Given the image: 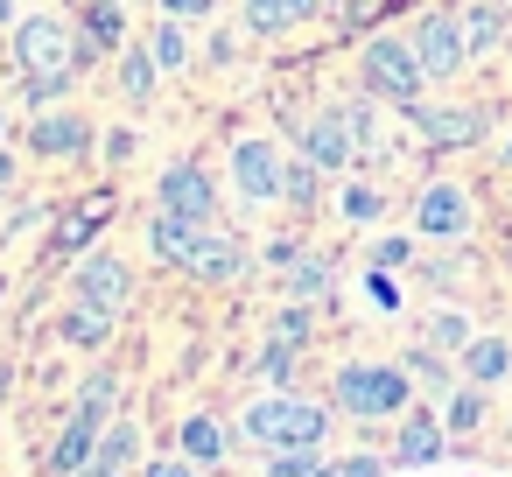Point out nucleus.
I'll return each instance as SVG.
<instances>
[{"label": "nucleus", "mask_w": 512, "mask_h": 477, "mask_svg": "<svg viewBox=\"0 0 512 477\" xmlns=\"http://www.w3.org/2000/svg\"><path fill=\"white\" fill-rule=\"evenodd\" d=\"M246 442H260V449H316L323 442V407H309V400H295V393H267V400H253L246 407Z\"/></svg>", "instance_id": "1"}, {"label": "nucleus", "mask_w": 512, "mask_h": 477, "mask_svg": "<svg viewBox=\"0 0 512 477\" xmlns=\"http://www.w3.org/2000/svg\"><path fill=\"white\" fill-rule=\"evenodd\" d=\"M337 407L351 421H400L407 414V365H344Z\"/></svg>", "instance_id": "2"}, {"label": "nucleus", "mask_w": 512, "mask_h": 477, "mask_svg": "<svg viewBox=\"0 0 512 477\" xmlns=\"http://www.w3.org/2000/svg\"><path fill=\"white\" fill-rule=\"evenodd\" d=\"M78 57H85V50L71 43V22H64V15H22V22H15V64H22L29 78H71Z\"/></svg>", "instance_id": "3"}, {"label": "nucleus", "mask_w": 512, "mask_h": 477, "mask_svg": "<svg viewBox=\"0 0 512 477\" xmlns=\"http://www.w3.org/2000/svg\"><path fill=\"white\" fill-rule=\"evenodd\" d=\"M421 85H428V71H421V57L407 50V43H393V36H372L365 43V92L372 99H386V106H421Z\"/></svg>", "instance_id": "4"}, {"label": "nucleus", "mask_w": 512, "mask_h": 477, "mask_svg": "<svg viewBox=\"0 0 512 477\" xmlns=\"http://www.w3.org/2000/svg\"><path fill=\"white\" fill-rule=\"evenodd\" d=\"M281 176H288V162H281V148H274V141L246 134V141L232 148V183H239V197H246V204H274V197H281Z\"/></svg>", "instance_id": "5"}, {"label": "nucleus", "mask_w": 512, "mask_h": 477, "mask_svg": "<svg viewBox=\"0 0 512 477\" xmlns=\"http://www.w3.org/2000/svg\"><path fill=\"white\" fill-rule=\"evenodd\" d=\"M71 295H78L85 309H106V316H120V309L134 302V274H127V260H113V253H92V260H78V274H71Z\"/></svg>", "instance_id": "6"}, {"label": "nucleus", "mask_w": 512, "mask_h": 477, "mask_svg": "<svg viewBox=\"0 0 512 477\" xmlns=\"http://www.w3.org/2000/svg\"><path fill=\"white\" fill-rule=\"evenodd\" d=\"M162 211L211 225V218H218V190H211V176H204L197 162H176V169H162Z\"/></svg>", "instance_id": "7"}, {"label": "nucleus", "mask_w": 512, "mask_h": 477, "mask_svg": "<svg viewBox=\"0 0 512 477\" xmlns=\"http://www.w3.org/2000/svg\"><path fill=\"white\" fill-rule=\"evenodd\" d=\"M351 134H358V127H351V113H337V106H330V113H316V120L302 127V155H309L316 169H344V162L358 155V141H351Z\"/></svg>", "instance_id": "8"}, {"label": "nucleus", "mask_w": 512, "mask_h": 477, "mask_svg": "<svg viewBox=\"0 0 512 477\" xmlns=\"http://www.w3.org/2000/svg\"><path fill=\"white\" fill-rule=\"evenodd\" d=\"M414 57H421V71H428V78H456V64H463L470 50H463V29H456V22L428 15V22H421V36H414Z\"/></svg>", "instance_id": "9"}, {"label": "nucleus", "mask_w": 512, "mask_h": 477, "mask_svg": "<svg viewBox=\"0 0 512 477\" xmlns=\"http://www.w3.org/2000/svg\"><path fill=\"white\" fill-rule=\"evenodd\" d=\"M414 218H421V232H435V239H463V232H470V204H463L456 183H428L421 204H414Z\"/></svg>", "instance_id": "10"}, {"label": "nucleus", "mask_w": 512, "mask_h": 477, "mask_svg": "<svg viewBox=\"0 0 512 477\" xmlns=\"http://www.w3.org/2000/svg\"><path fill=\"white\" fill-rule=\"evenodd\" d=\"M183 274H197V281H239V274H246V246H239L232 232H211V225H204L197 253L183 260Z\"/></svg>", "instance_id": "11"}, {"label": "nucleus", "mask_w": 512, "mask_h": 477, "mask_svg": "<svg viewBox=\"0 0 512 477\" xmlns=\"http://www.w3.org/2000/svg\"><path fill=\"white\" fill-rule=\"evenodd\" d=\"M29 148H36V155H50V162H71V155H85V148H92V127H85L78 113H43V120L29 127Z\"/></svg>", "instance_id": "12"}, {"label": "nucleus", "mask_w": 512, "mask_h": 477, "mask_svg": "<svg viewBox=\"0 0 512 477\" xmlns=\"http://www.w3.org/2000/svg\"><path fill=\"white\" fill-rule=\"evenodd\" d=\"M442 442H449L442 414H421V407H407V414H400V442H393V463H435V456H442Z\"/></svg>", "instance_id": "13"}, {"label": "nucleus", "mask_w": 512, "mask_h": 477, "mask_svg": "<svg viewBox=\"0 0 512 477\" xmlns=\"http://www.w3.org/2000/svg\"><path fill=\"white\" fill-rule=\"evenodd\" d=\"M92 449H99V421L71 407V421H64V435L50 442V470H57V477H78V470L92 463Z\"/></svg>", "instance_id": "14"}, {"label": "nucleus", "mask_w": 512, "mask_h": 477, "mask_svg": "<svg viewBox=\"0 0 512 477\" xmlns=\"http://www.w3.org/2000/svg\"><path fill=\"white\" fill-rule=\"evenodd\" d=\"M225 449H232V428H225V421H211V414H183V456H190V463L218 470Z\"/></svg>", "instance_id": "15"}, {"label": "nucleus", "mask_w": 512, "mask_h": 477, "mask_svg": "<svg viewBox=\"0 0 512 477\" xmlns=\"http://www.w3.org/2000/svg\"><path fill=\"white\" fill-rule=\"evenodd\" d=\"M309 15H316V0H246V29L253 36H281V29L309 22Z\"/></svg>", "instance_id": "16"}, {"label": "nucleus", "mask_w": 512, "mask_h": 477, "mask_svg": "<svg viewBox=\"0 0 512 477\" xmlns=\"http://www.w3.org/2000/svg\"><path fill=\"white\" fill-rule=\"evenodd\" d=\"M463 372H470L477 386L505 379V372H512V344H505V337H470V344H463Z\"/></svg>", "instance_id": "17"}, {"label": "nucleus", "mask_w": 512, "mask_h": 477, "mask_svg": "<svg viewBox=\"0 0 512 477\" xmlns=\"http://www.w3.org/2000/svg\"><path fill=\"white\" fill-rule=\"evenodd\" d=\"M127 43V15L113 8V0H92V8H85V57L92 50H120Z\"/></svg>", "instance_id": "18"}, {"label": "nucleus", "mask_w": 512, "mask_h": 477, "mask_svg": "<svg viewBox=\"0 0 512 477\" xmlns=\"http://www.w3.org/2000/svg\"><path fill=\"white\" fill-rule=\"evenodd\" d=\"M134 456H141V428H134V421H113V428H99V449H92V463H106V470H134Z\"/></svg>", "instance_id": "19"}, {"label": "nucleus", "mask_w": 512, "mask_h": 477, "mask_svg": "<svg viewBox=\"0 0 512 477\" xmlns=\"http://www.w3.org/2000/svg\"><path fill=\"white\" fill-rule=\"evenodd\" d=\"M414 120H421V134H428L435 148H463V141H477V113H421V106H414Z\"/></svg>", "instance_id": "20"}, {"label": "nucleus", "mask_w": 512, "mask_h": 477, "mask_svg": "<svg viewBox=\"0 0 512 477\" xmlns=\"http://www.w3.org/2000/svg\"><path fill=\"white\" fill-rule=\"evenodd\" d=\"M99 218H113V197H92L78 218H64V225H57V239H50V253H78V246L92 239V225H99Z\"/></svg>", "instance_id": "21"}, {"label": "nucleus", "mask_w": 512, "mask_h": 477, "mask_svg": "<svg viewBox=\"0 0 512 477\" xmlns=\"http://www.w3.org/2000/svg\"><path fill=\"white\" fill-rule=\"evenodd\" d=\"M442 428H449V435H477V428H484V386H477V379H470V386H463V393L449 400Z\"/></svg>", "instance_id": "22"}, {"label": "nucleus", "mask_w": 512, "mask_h": 477, "mask_svg": "<svg viewBox=\"0 0 512 477\" xmlns=\"http://www.w3.org/2000/svg\"><path fill=\"white\" fill-rule=\"evenodd\" d=\"M155 50H127V64H120V92L127 99H155Z\"/></svg>", "instance_id": "23"}, {"label": "nucleus", "mask_w": 512, "mask_h": 477, "mask_svg": "<svg viewBox=\"0 0 512 477\" xmlns=\"http://www.w3.org/2000/svg\"><path fill=\"white\" fill-rule=\"evenodd\" d=\"M106 330H113V316H106V309H85V302H78V309L64 316V337H71V344H85V351H99V344H106Z\"/></svg>", "instance_id": "24"}, {"label": "nucleus", "mask_w": 512, "mask_h": 477, "mask_svg": "<svg viewBox=\"0 0 512 477\" xmlns=\"http://www.w3.org/2000/svg\"><path fill=\"white\" fill-rule=\"evenodd\" d=\"M113 400H120V379H113V372H92V379H85V393H78V414H92V421L106 428Z\"/></svg>", "instance_id": "25"}, {"label": "nucleus", "mask_w": 512, "mask_h": 477, "mask_svg": "<svg viewBox=\"0 0 512 477\" xmlns=\"http://www.w3.org/2000/svg\"><path fill=\"white\" fill-rule=\"evenodd\" d=\"M148 50H155V64H162V71H183V57H190V43H183V29H176L169 15L155 22V36H148Z\"/></svg>", "instance_id": "26"}, {"label": "nucleus", "mask_w": 512, "mask_h": 477, "mask_svg": "<svg viewBox=\"0 0 512 477\" xmlns=\"http://www.w3.org/2000/svg\"><path fill=\"white\" fill-rule=\"evenodd\" d=\"M316 176H323L316 162H288V176H281V197H288L295 211H309V204H316Z\"/></svg>", "instance_id": "27"}, {"label": "nucleus", "mask_w": 512, "mask_h": 477, "mask_svg": "<svg viewBox=\"0 0 512 477\" xmlns=\"http://www.w3.org/2000/svg\"><path fill=\"white\" fill-rule=\"evenodd\" d=\"M498 29H505V22H498L491 8H477V15L463 22V50H470V57H477V50H491V43H498Z\"/></svg>", "instance_id": "28"}, {"label": "nucleus", "mask_w": 512, "mask_h": 477, "mask_svg": "<svg viewBox=\"0 0 512 477\" xmlns=\"http://www.w3.org/2000/svg\"><path fill=\"white\" fill-rule=\"evenodd\" d=\"M330 281H337V274H330V267H323V260H302V267H295V274H288V288H295V302H309V295H323V288H330Z\"/></svg>", "instance_id": "29"}, {"label": "nucleus", "mask_w": 512, "mask_h": 477, "mask_svg": "<svg viewBox=\"0 0 512 477\" xmlns=\"http://www.w3.org/2000/svg\"><path fill=\"white\" fill-rule=\"evenodd\" d=\"M260 372H267L274 386H288V379H295V344H281V337H267V351H260Z\"/></svg>", "instance_id": "30"}, {"label": "nucleus", "mask_w": 512, "mask_h": 477, "mask_svg": "<svg viewBox=\"0 0 512 477\" xmlns=\"http://www.w3.org/2000/svg\"><path fill=\"white\" fill-rule=\"evenodd\" d=\"M316 449H267V477H309Z\"/></svg>", "instance_id": "31"}, {"label": "nucleus", "mask_w": 512, "mask_h": 477, "mask_svg": "<svg viewBox=\"0 0 512 477\" xmlns=\"http://www.w3.org/2000/svg\"><path fill=\"white\" fill-rule=\"evenodd\" d=\"M379 211H386V197H379L372 183H351V190H344V218L365 225V218H379Z\"/></svg>", "instance_id": "32"}, {"label": "nucleus", "mask_w": 512, "mask_h": 477, "mask_svg": "<svg viewBox=\"0 0 512 477\" xmlns=\"http://www.w3.org/2000/svg\"><path fill=\"white\" fill-rule=\"evenodd\" d=\"M428 337H435L442 351H463V344H470V330H463V316H449V309H435V316H428Z\"/></svg>", "instance_id": "33"}, {"label": "nucleus", "mask_w": 512, "mask_h": 477, "mask_svg": "<svg viewBox=\"0 0 512 477\" xmlns=\"http://www.w3.org/2000/svg\"><path fill=\"white\" fill-rule=\"evenodd\" d=\"M407 379H428V386H449V358H435V351H407Z\"/></svg>", "instance_id": "34"}, {"label": "nucleus", "mask_w": 512, "mask_h": 477, "mask_svg": "<svg viewBox=\"0 0 512 477\" xmlns=\"http://www.w3.org/2000/svg\"><path fill=\"white\" fill-rule=\"evenodd\" d=\"M274 337H281V344H302V337H309V309H281Z\"/></svg>", "instance_id": "35"}, {"label": "nucleus", "mask_w": 512, "mask_h": 477, "mask_svg": "<svg viewBox=\"0 0 512 477\" xmlns=\"http://www.w3.org/2000/svg\"><path fill=\"white\" fill-rule=\"evenodd\" d=\"M407 253H414L407 239H379V246H372V267H407Z\"/></svg>", "instance_id": "36"}, {"label": "nucleus", "mask_w": 512, "mask_h": 477, "mask_svg": "<svg viewBox=\"0 0 512 477\" xmlns=\"http://www.w3.org/2000/svg\"><path fill=\"white\" fill-rule=\"evenodd\" d=\"M71 92V78H29V99L36 106H50V99H64Z\"/></svg>", "instance_id": "37"}, {"label": "nucleus", "mask_w": 512, "mask_h": 477, "mask_svg": "<svg viewBox=\"0 0 512 477\" xmlns=\"http://www.w3.org/2000/svg\"><path fill=\"white\" fill-rule=\"evenodd\" d=\"M372 302H379V309H386V316H393V309H400V288H393V281H386V267H372Z\"/></svg>", "instance_id": "38"}, {"label": "nucleus", "mask_w": 512, "mask_h": 477, "mask_svg": "<svg viewBox=\"0 0 512 477\" xmlns=\"http://www.w3.org/2000/svg\"><path fill=\"white\" fill-rule=\"evenodd\" d=\"M379 470H386L379 456H344V463H337V477H379Z\"/></svg>", "instance_id": "39"}, {"label": "nucleus", "mask_w": 512, "mask_h": 477, "mask_svg": "<svg viewBox=\"0 0 512 477\" xmlns=\"http://www.w3.org/2000/svg\"><path fill=\"white\" fill-rule=\"evenodd\" d=\"M155 8H162V15H211L218 0H155Z\"/></svg>", "instance_id": "40"}, {"label": "nucleus", "mask_w": 512, "mask_h": 477, "mask_svg": "<svg viewBox=\"0 0 512 477\" xmlns=\"http://www.w3.org/2000/svg\"><path fill=\"white\" fill-rule=\"evenodd\" d=\"M141 477H204V470H190V463H148Z\"/></svg>", "instance_id": "41"}, {"label": "nucleus", "mask_w": 512, "mask_h": 477, "mask_svg": "<svg viewBox=\"0 0 512 477\" xmlns=\"http://www.w3.org/2000/svg\"><path fill=\"white\" fill-rule=\"evenodd\" d=\"M78 477H127V470H106V463H85Z\"/></svg>", "instance_id": "42"}, {"label": "nucleus", "mask_w": 512, "mask_h": 477, "mask_svg": "<svg viewBox=\"0 0 512 477\" xmlns=\"http://www.w3.org/2000/svg\"><path fill=\"white\" fill-rule=\"evenodd\" d=\"M8 15H15V0H0V22H8Z\"/></svg>", "instance_id": "43"}, {"label": "nucleus", "mask_w": 512, "mask_h": 477, "mask_svg": "<svg viewBox=\"0 0 512 477\" xmlns=\"http://www.w3.org/2000/svg\"><path fill=\"white\" fill-rule=\"evenodd\" d=\"M309 477H337V470H323V463H316V470H309Z\"/></svg>", "instance_id": "44"}, {"label": "nucleus", "mask_w": 512, "mask_h": 477, "mask_svg": "<svg viewBox=\"0 0 512 477\" xmlns=\"http://www.w3.org/2000/svg\"><path fill=\"white\" fill-rule=\"evenodd\" d=\"M0 134H8V113H0Z\"/></svg>", "instance_id": "45"}, {"label": "nucleus", "mask_w": 512, "mask_h": 477, "mask_svg": "<svg viewBox=\"0 0 512 477\" xmlns=\"http://www.w3.org/2000/svg\"><path fill=\"white\" fill-rule=\"evenodd\" d=\"M0 295H8V281H0Z\"/></svg>", "instance_id": "46"}]
</instances>
